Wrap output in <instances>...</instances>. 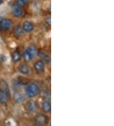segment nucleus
<instances>
[{
    "label": "nucleus",
    "instance_id": "nucleus-1",
    "mask_svg": "<svg viewBox=\"0 0 114 126\" xmlns=\"http://www.w3.org/2000/svg\"><path fill=\"white\" fill-rule=\"evenodd\" d=\"M40 87L36 83H30L25 87V94L29 97H34L40 93Z\"/></svg>",
    "mask_w": 114,
    "mask_h": 126
},
{
    "label": "nucleus",
    "instance_id": "nucleus-2",
    "mask_svg": "<svg viewBox=\"0 0 114 126\" xmlns=\"http://www.w3.org/2000/svg\"><path fill=\"white\" fill-rule=\"evenodd\" d=\"M38 109V104L34 101H29L25 105V110L29 113H33L36 112Z\"/></svg>",
    "mask_w": 114,
    "mask_h": 126
},
{
    "label": "nucleus",
    "instance_id": "nucleus-3",
    "mask_svg": "<svg viewBox=\"0 0 114 126\" xmlns=\"http://www.w3.org/2000/svg\"><path fill=\"white\" fill-rule=\"evenodd\" d=\"M12 22L9 18H3L0 21V29L1 31H8L12 26Z\"/></svg>",
    "mask_w": 114,
    "mask_h": 126
},
{
    "label": "nucleus",
    "instance_id": "nucleus-4",
    "mask_svg": "<svg viewBox=\"0 0 114 126\" xmlns=\"http://www.w3.org/2000/svg\"><path fill=\"white\" fill-rule=\"evenodd\" d=\"M34 122L38 126H44L47 123L48 118L46 116L43 114H38L34 117Z\"/></svg>",
    "mask_w": 114,
    "mask_h": 126
},
{
    "label": "nucleus",
    "instance_id": "nucleus-5",
    "mask_svg": "<svg viewBox=\"0 0 114 126\" xmlns=\"http://www.w3.org/2000/svg\"><path fill=\"white\" fill-rule=\"evenodd\" d=\"M0 92L5 93V94L9 95L10 94V87L7 81L5 80H0Z\"/></svg>",
    "mask_w": 114,
    "mask_h": 126
},
{
    "label": "nucleus",
    "instance_id": "nucleus-6",
    "mask_svg": "<svg viewBox=\"0 0 114 126\" xmlns=\"http://www.w3.org/2000/svg\"><path fill=\"white\" fill-rule=\"evenodd\" d=\"M18 71L22 75H29L30 73V68L29 66V65L25 63H23L18 66Z\"/></svg>",
    "mask_w": 114,
    "mask_h": 126
},
{
    "label": "nucleus",
    "instance_id": "nucleus-7",
    "mask_svg": "<svg viewBox=\"0 0 114 126\" xmlns=\"http://www.w3.org/2000/svg\"><path fill=\"white\" fill-rule=\"evenodd\" d=\"M34 68L38 73H42L44 70V63L43 61H37L34 64Z\"/></svg>",
    "mask_w": 114,
    "mask_h": 126
},
{
    "label": "nucleus",
    "instance_id": "nucleus-8",
    "mask_svg": "<svg viewBox=\"0 0 114 126\" xmlns=\"http://www.w3.org/2000/svg\"><path fill=\"white\" fill-rule=\"evenodd\" d=\"M34 24L30 21H25L22 25L23 30L27 32H30L33 31Z\"/></svg>",
    "mask_w": 114,
    "mask_h": 126
},
{
    "label": "nucleus",
    "instance_id": "nucleus-9",
    "mask_svg": "<svg viewBox=\"0 0 114 126\" xmlns=\"http://www.w3.org/2000/svg\"><path fill=\"white\" fill-rule=\"evenodd\" d=\"M38 55L42 59L46 64H49L51 62V57L49 55H48L43 50H39L38 52Z\"/></svg>",
    "mask_w": 114,
    "mask_h": 126
},
{
    "label": "nucleus",
    "instance_id": "nucleus-10",
    "mask_svg": "<svg viewBox=\"0 0 114 126\" xmlns=\"http://www.w3.org/2000/svg\"><path fill=\"white\" fill-rule=\"evenodd\" d=\"M42 109L44 112L48 113L51 112V103L48 100H46L42 104Z\"/></svg>",
    "mask_w": 114,
    "mask_h": 126
},
{
    "label": "nucleus",
    "instance_id": "nucleus-11",
    "mask_svg": "<svg viewBox=\"0 0 114 126\" xmlns=\"http://www.w3.org/2000/svg\"><path fill=\"white\" fill-rule=\"evenodd\" d=\"M27 52L30 54V55L31 56L32 59L35 57L37 53H38V51H37V48L35 45H30V46H29L27 48Z\"/></svg>",
    "mask_w": 114,
    "mask_h": 126
},
{
    "label": "nucleus",
    "instance_id": "nucleus-12",
    "mask_svg": "<svg viewBox=\"0 0 114 126\" xmlns=\"http://www.w3.org/2000/svg\"><path fill=\"white\" fill-rule=\"evenodd\" d=\"M22 57V54L19 50H15L12 54V59L14 63H17L20 61Z\"/></svg>",
    "mask_w": 114,
    "mask_h": 126
},
{
    "label": "nucleus",
    "instance_id": "nucleus-13",
    "mask_svg": "<svg viewBox=\"0 0 114 126\" xmlns=\"http://www.w3.org/2000/svg\"><path fill=\"white\" fill-rule=\"evenodd\" d=\"M12 14L13 15L16 17H20L23 14V11L22 10L21 7L17 6V5L13 6L12 8Z\"/></svg>",
    "mask_w": 114,
    "mask_h": 126
},
{
    "label": "nucleus",
    "instance_id": "nucleus-14",
    "mask_svg": "<svg viewBox=\"0 0 114 126\" xmlns=\"http://www.w3.org/2000/svg\"><path fill=\"white\" fill-rule=\"evenodd\" d=\"M13 32L14 35H15V36L20 37L23 34L24 30H23V28L20 26V25H17V26L14 27L13 30Z\"/></svg>",
    "mask_w": 114,
    "mask_h": 126
},
{
    "label": "nucleus",
    "instance_id": "nucleus-15",
    "mask_svg": "<svg viewBox=\"0 0 114 126\" xmlns=\"http://www.w3.org/2000/svg\"><path fill=\"white\" fill-rule=\"evenodd\" d=\"M13 99L15 100V102H17L18 103H22L24 101V97L20 93L18 92H15L13 94Z\"/></svg>",
    "mask_w": 114,
    "mask_h": 126
},
{
    "label": "nucleus",
    "instance_id": "nucleus-16",
    "mask_svg": "<svg viewBox=\"0 0 114 126\" xmlns=\"http://www.w3.org/2000/svg\"><path fill=\"white\" fill-rule=\"evenodd\" d=\"M9 101L8 95L5 93L0 92V103L1 104H6Z\"/></svg>",
    "mask_w": 114,
    "mask_h": 126
},
{
    "label": "nucleus",
    "instance_id": "nucleus-17",
    "mask_svg": "<svg viewBox=\"0 0 114 126\" xmlns=\"http://www.w3.org/2000/svg\"><path fill=\"white\" fill-rule=\"evenodd\" d=\"M23 57L24 59V60L27 62L30 61H31V59H32V57H31V56L30 55V54L27 52V50L25 51L24 53L23 54Z\"/></svg>",
    "mask_w": 114,
    "mask_h": 126
},
{
    "label": "nucleus",
    "instance_id": "nucleus-18",
    "mask_svg": "<svg viewBox=\"0 0 114 126\" xmlns=\"http://www.w3.org/2000/svg\"><path fill=\"white\" fill-rule=\"evenodd\" d=\"M16 4L17 6H20V7H22V6H25L26 3L24 0H16Z\"/></svg>",
    "mask_w": 114,
    "mask_h": 126
},
{
    "label": "nucleus",
    "instance_id": "nucleus-19",
    "mask_svg": "<svg viewBox=\"0 0 114 126\" xmlns=\"http://www.w3.org/2000/svg\"><path fill=\"white\" fill-rule=\"evenodd\" d=\"M46 22L50 26V25H51V18H50V17L46 18Z\"/></svg>",
    "mask_w": 114,
    "mask_h": 126
},
{
    "label": "nucleus",
    "instance_id": "nucleus-20",
    "mask_svg": "<svg viewBox=\"0 0 114 126\" xmlns=\"http://www.w3.org/2000/svg\"><path fill=\"white\" fill-rule=\"evenodd\" d=\"M4 1H5V0H0V5L4 3Z\"/></svg>",
    "mask_w": 114,
    "mask_h": 126
},
{
    "label": "nucleus",
    "instance_id": "nucleus-21",
    "mask_svg": "<svg viewBox=\"0 0 114 126\" xmlns=\"http://www.w3.org/2000/svg\"><path fill=\"white\" fill-rule=\"evenodd\" d=\"M24 1H25V3H27V2H29V1H30V0H24Z\"/></svg>",
    "mask_w": 114,
    "mask_h": 126
}]
</instances>
